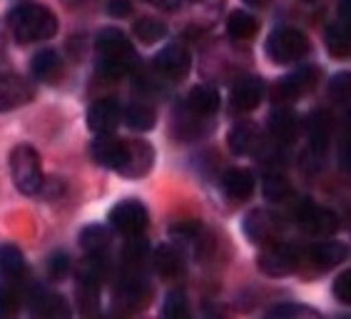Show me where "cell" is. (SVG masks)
<instances>
[{"label":"cell","instance_id":"6da1fadb","mask_svg":"<svg viewBox=\"0 0 351 319\" xmlns=\"http://www.w3.org/2000/svg\"><path fill=\"white\" fill-rule=\"evenodd\" d=\"M8 30L21 45L30 43H45L58 33V15L45 5L35 3H21L5 15Z\"/></svg>","mask_w":351,"mask_h":319},{"label":"cell","instance_id":"7a4b0ae2","mask_svg":"<svg viewBox=\"0 0 351 319\" xmlns=\"http://www.w3.org/2000/svg\"><path fill=\"white\" fill-rule=\"evenodd\" d=\"M95 50H97V68L105 78H125L137 65L135 48L120 27L100 30L95 38Z\"/></svg>","mask_w":351,"mask_h":319},{"label":"cell","instance_id":"3957f363","mask_svg":"<svg viewBox=\"0 0 351 319\" xmlns=\"http://www.w3.org/2000/svg\"><path fill=\"white\" fill-rule=\"evenodd\" d=\"M8 165H10V175H13L15 187L23 195H38L45 185V175H43V160L38 155V150L30 145H15L8 155Z\"/></svg>","mask_w":351,"mask_h":319},{"label":"cell","instance_id":"277c9868","mask_svg":"<svg viewBox=\"0 0 351 319\" xmlns=\"http://www.w3.org/2000/svg\"><path fill=\"white\" fill-rule=\"evenodd\" d=\"M264 50H267V58H269L271 62H277V65H291V62L304 60L306 55H309L311 45H309V38H306L302 30L282 25L269 33L267 48Z\"/></svg>","mask_w":351,"mask_h":319},{"label":"cell","instance_id":"5b68a950","mask_svg":"<svg viewBox=\"0 0 351 319\" xmlns=\"http://www.w3.org/2000/svg\"><path fill=\"white\" fill-rule=\"evenodd\" d=\"M284 230H287V222H284L282 215L274 210H267V207L252 210L250 215L244 217V224H242L244 237L259 247H269V245L282 242Z\"/></svg>","mask_w":351,"mask_h":319},{"label":"cell","instance_id":"8992f818","mask_svg":"<svg viewBox=\"0 0 351 319\" xmlns=\"http://www.w3.org/2000/svg\"><path fill=\"white\" fill-rule=\"evenodd\" d=\"M302 262H304L302 250L294 245H287V242H277V245L264 247V252L257 257L259 270L267 277H287V274H294L302 267Z\"/></svg>","mask_w":351,"mask_h":319},{"label":"cell","instance_id":"52a82bcc","mask_svg":"<svg viewBox=\"0 0 351 319\" xmlns=\"http://www.w3.org/2000/svg\"><path fill=\"white\" fill-rule=\"evenodd\" d=\"M108 222L112 230H117L125 237H135V235H142L147 230L149 215L145 210V204L137 202V200H122L110 210Z\"/></svg>","mask_w":351,"mask_h":319},{"label":"cell","instance_id":"ba28073f","mask_svg":"<svg viewBox=\"0 0 351 319\" xmlns=\"http://www.w3.org/2000/svg\"><path fill=\"white\" fill-rule=\"evenodd\" d=\"M152 165H155V147L145 140H125L122 143V160H120V172L122 177H145L149 175L152 170Z\"/></svg>","mask_w":351,"mask_h":319},{"label":"cell","instance_id":"9c48e42d","mask_svg":"<svg viewBox=\"0 0 351 319\" xmlns=\"http://www.w3.org/2000/svg\"><path fill=\"white\" fill-rule=\"evenodd\" d=\"M152 68H155L157 75H162L165 80L180 82L184 80L192 70V55L184 45L180 43H172V45H165L160 53L155 55L152 60Z\"/></svg>","mask_w":351,"mask_h":319},{"label":"cell","instance_id":"30bf717a","mask_svg":"<svg viewBox=\"0 0 351 319\" xmlns=\"http://www.w3.org/2000/svg\"><path fill=\"white\" fill-rule=\"evenodd\" d=\"M297 222L302 230L309 232V235H317V237H331L339 230L337 212H331L329 207H322V204L314 202H304L299 207Z\"/></svg>","mask_w":351,"mask_h":319},{"label":"cell","instance_id":"8fae6325","mask_svg":"<svg viewBox=\"0 0 351 319\" xmlns=\"http://www.w3.org/2000/svg\"><path fill=\"white\" fill-rule=\"evenodd\" d=\"M149 297H152V287L147 285V279L142 277L137 270H130L128 274H125V277L117 282V287H115L117 305L128 307L130 312L142 309V307L149 302Z\"/></svg>","mask_w":351,"mask_h":319},{"label":"cell","instance_id":"7c38bea8","mask_svg":"<svg viewBox=\"0 0 351 319\" xmlns=\"http://www.w3.org/2000/svg\"><path fill=\"white\" fill-rule=\"evenodd\" d=\"M331 135H334V117L326 110H314L306 117V137H309V152L317 160L329 152Z\"/></svg>","mask_w":351,"mask_h":319},{"label":"cell","instance_id":"4fadbf2b","mask_svg":"<svg viewBox=\"0 0 351 319\" xmlns=\"http://www.w3.org/2000/svg\"><path fill=\"white\" fill-rule=\"evenodd\" d=\"M317 80H319L317 68H311V65L309 68H299L287 75V78H282V80L277 82L274 93H277V97L282 102H294V100H299V97H304L306 93H311L314 85H317Z\"/></svg>","mask_w":351,"mask_h":319},{"label":"cell","instance_id":"5bb4252c","mask_svg":"<svg viewBox=\"0 0 351 319\" xmlns=\"http://www.w3.org/2000/svg\"><path fill=\"white\" fill-rule=\"evenodd\" d=\"M120 123L122 110L112 97H102V100L93 102V108L88 110V130L95 135H112Z\"/></svg>","mask_w":351,"mask_h":319},{"label":"cell","instance_id":"9a60e30c","mask_svg":"<svg viewBox=\"0 0 351 319\" xmlns=\"http://www.w3.org/2000/svg\"><path fill=\"white\" fill-rule=\"evenodd\" d=\"M33 95L35 90L30 80H25L21 75H3L0 78V113L23 108L33 100Z\"/></svg>","mask_w":351,"mask_h":319},{"label":"cell","instance_id":"2e32d148","mask_svg":"<svg viewBox=\"0 0 351 319\" xmlns=\"http://www.w3.org/2000/svg\"><path fill=\"white\" fill-rule=\"evenodd\" d=\"M264 97V82L257 75H244L232 85L230 93V105L234 113H250L262 102Z\"/></svg>","mask_w":351,"mask_h":319},{"label":"cell","instance_id":"e0dca14e","mask_svg":"<svg viewBox=\"0 0 351 319\" xmlns=\"http://www.w3.org/2000/svg\"><path fill=\"white\" fill-rule=\"evenodd\" d=\"M227 145L234 155L239 157H250L257 155L259 150L264 147V135L262 128L257 123H237L227 135Z\"/></svg>","mask_w":351,"mask_h":319},{"label":"cell","instance_id":"ac0fdd59","mask_svg":"<svg viewBox=\"0 0 351 319\" xmlns=\"http://www.w3.org/2000/svg\"><path fill=\"white\" fill-rule=\"evenodd\" d=\"M219 185H222L224 195L234 200V202H244V200H250L254 195V175L250 170H244V167H230L222 175Z\"/></svg>","mask_w":351,"mask_h":319},{"label":"cell","instance_id":"d6986e66","mask_svg":"<svg viewBox=\"0 0 351 319\" xmlns=\"http://www.w3.org/2000/svg\"><path fill=\"white\" fill-rule=\"evenodd\" d=\"M187 113L197 117H212L219 110V93L210 85H195V88L189 90L187 97H184V105H182Z\"/></svg>","mask_w":351,"mask_h":319},{"label":"cell","instance_id":"ffe728a7","mask_svg":"<svg viewBox=\"0 0 351 319\" xmlns=\"http://www.w3.org/2000/svg\"><path fill=\"white\" fill-rule=\"evenodd\" d=\"M62 70H65V65H62L60 55L50 48L38 50L30 60V73L40 82H58L62 78Z\"/></svg>","mask_w":351,"mask_h":319},{"label":"cell","instance_id":"44dd1931","mask_svg":"<svg viewBox=\"0 0 351 319\" xmlns=\"http://www.w3.org/2000/svg\"><path fill=\"white\" fill-rule=\"evenodd\" d=\"M80 247L88 257L105 259L110 247H112V235H110V230L102 227V224H88V227L80 232Z\"/></svg>","mask_w":351,"mask_h":319},{"label":"cell","instance_id":"7402d4cb","mask_svg":"<svg viewBox=\"0 0 351 319\" xmlns=\"http://www.w3.org/2000/svg\"><path fill=\"white\" fill-rule=\"evenodd\" d=\"M122 143H125V140H120V137H115V135H97L95 143L90 145V152H93L95 163L117 172L120 160H122Z\"/></svg>","mask_w":351,"mask_h":319},{"label":"cell","instance_id":"603a6c76","mask_svg":"<svg viewBox=\"0 0 351 319\" xmlns=\"http://www.w3.org/2000/svg\"><path fill=\"white\" fill-rule=\"evenodd\" d=\"M152 267L160 277H167V279H175L182 274L184 270V257L182 252L177 250L175 245H160L155 252H152Z\"/></svg>","mask_w":351,"mask_h":319},{"label":"cell","instance_id":"cb8c5ba5","mask_svg":"<svg viewBox=\"0 0 351 319\" xmlns=\"http://www.w3.org/2000/svg\"><path fill=\"white\" fill-rule=\"evenodd\" d=\"M346 255H349V247L344 242H337V239H326V242H319L309 250V259L317 265V270H331L337 267L339 262H344Z\"/></svg>","mask_w":351,"mask_h":319},{"label":"cell","instance_id":"d4e9b609","mask_svg":"<svg viewBox=\"0 0 351 319\" xmlns=\"http://www.w3.org/2000/svg\"><path fill=\"white\" fill-rule=\"evenodd\" d=\"M269 132L279 145H291L297 137V115L289 108H279L269 115Z\"/></svg>","mask_w":351,"mask_h":319},{"label":"cell","instance_id":"484cf974","mask_svg":"<svg viewBox=\"0 0 351 319\" xmlns=\"http://www.w3.org/2000/svg\"><path fill=\"white\" fill-rule=\"evenodd\" d=\"M0 277L21 282L25 277V257L15 245H0Z\"/></svg>","mask_w":351,"mask_h":319},{"label":"cell","instance_id":"4316f807","mask_svg":"<svg viewBox=\"0 0 351 319\" xmlns=\"http://www.w3.org/2000/svg\"><path fill=\"white\" fill-rule=\"evenodd\" d=\"M122 120H125V125L130 130H135V132H149L157 123V113L155 108H149L145 102H132V105H128V108L122 110Z\"/></svg>","mask_w":351,"mask_h":319},{"label":"cell","instance_id":"83f0119b","mask_svg":"<svg viewBox=\"0 0 351 319\" xmlns=\"http://www.w3.org/2000/svg\"><path fill=\"white\" fill-rule=\"evenodd\" d=\"M259 30L257 15H252L250 10H232L227 15V33L234 40H250Z\"/></svg>","mask_w":351,"mask_h":319},{"label":"cell","instance_id":"f1b7e54d","mask_svg":"<svg viewBox=\"0 0 351 319\" xmlns=\"http://www.w3.org/2000/svg\"><path fill=\"white\" fill-rule=\"evenodd\" d=\"M326 50H329V55H334V58H346L349 55V48H351V38H349V23H331L329 27H326Z\"/></svg>","mask_w":351,"mask_h":319},{"label":"cell","instance_id":"f546056e","mask_svg":"<svg viewBox=\"0 0 351 319\" xmlns=\"http://www.w3.org/2000/svg\"><path fill=\"white\" fill-rule=\"evenodd\" d=\"M33 302L35 314H43V317H68L70 307L68 302L60 297V294H47V292H35Z\"/></svg>","mask_w":351,"mask_h":319},{"label":"cell","instance_id":"4dcf8cb0","mask_svg":"<svg viewBox=\"0 0 351 319\" xmlns=\"http://www.w3.org/2000/svg\"><path fill=\"white\" fill-rule=\"evenodd\" d=\"M204 132H207V128H204V117H197L192 115V113H187V110H180L175 117V135L180 137V140H197V137H202Z\"/></svg>","mask_w":351,"mask_h":319},{"label":"cell","instance_id":"1f68e13d","mask_svg":"<svg viewBox=\"0 0 351 319\" xmlns=\"http://www.w3.org/2000/svg\"><path fill=\"white\" fill-rule=\"evenodd\" d=\"M135 38L140 43L152 45V43H160L167 38V27H165L162 21H157V18H140L135 23Z\"/></svg>","mask_w":351,"mask_h":319},{"label":"cell","instance_id":"d6a6232c","mask_svg":"<svg viewBox=\"0 0 351 319\" xmlns=\"http://www.w3.org/2000/svg\"><path fill=\"white\" fill-rule=\"evenodd\" d=\"M122 259H125V265H128L130 270H137L142 262H147V259H149V247L145 245L142 235L128 237V245H125V250H122Z\"/></svg>","mask_w":351,"mask_h":319},{"label":"cell","instance_id":"836d02e7","mask_svg":"<svg viewBox=\"0 0 351 319\" xmlns=\"http://www.w3.org/2000/svg\"><path fill=\"white\" fill-rule=\"evenodd\" d=\"M267 317H274V319H309V317H322L317 309H311V307L304 305H297V302H284V305L271 307Z\"/></svg>","mask_w":351,"mask_h":319},{"label":"cell","instance_id":"e575fe53","mask_svg":"<svg viewBox=\"0 0 351 319\" xmlns=\"http://www.w3.org/2000/svg\"><path fill=\"white\" fill-rule=\"evenodd\" d=\"M187 314H189L187 294H184L182 290H172V292H167V297H165V305H162V317L184 319Z\"/></svg>","mask_w":351,"mask_h":319},{"label":"cell","instance_id":"d590c367","mask_svg":"<svg viewBox=\"0 0 351 319\" xmlns=\"http://www.w3.org/2000/svg\"><path fill=\"white\" fill-rule=\"evenodd\" d=\"M47 274H50V279H55V282H60V279L68 277L70 257L65 255V252H55L53 257H50V262H47Z\"/></svg>","mask_w":351,"mask_h":319},{"label":"cell","instance_id":"8d00e7d4","mask_svg":"<svg viewBox=\"0 0 351 319\" xmlns=\"http://www.w3.org/2000/svg\"><path fill=\"white\" fill-rule=\"evenodd\" d=\"M264 195H267V200H271V202H282L284 197L289 195V185L284 182V177L269 175L267 182H264Z\"/></svg>","mask_w":351,"mask_h":319},{"label":"cell","instance_id":"74e56055","mask_svg":"<svg viewBox=\"0 0 351 319\" xmlns=\"http://www.w3.org/2000/svg\"><path fill=\"white\" fill-rule=\"evenodd\" d=\"M329 97L339 105H346V100H349V75L341 73L329 82Z\"/></svg>","mask_w":351,"mask_h":319},{"label":"cell","instance_id":"f35d334b","mask_svg":"<svg viewBox=\"0 0 351 319\" xmlns=\"http://www.w3.org/2000/svg\"><path fill=\"white\" fill-rule=\"evenodd\" d=\"M334 297L341 302V305H351V272L344 270L334 279Z\"/></svg>","mask_w":351,"mask_h":319},{"label":"cell","instance_id":"ab89813d","mask_svg":"<svg viewBox=\"0 0 351 319\" xmlns=\"http://www.w3.org/2000/svg\"><path fill=\"white\" fill-rule=\"evenodd\" d=\"M18 312V297L10 290H0V317H10Z\"/></svg>","mask_w":351,"mask_h":319},{"label":"cell","instance_id":"60d3db41","mask_svg":"<svg viewBox=\"0 0 351 319\" xmlns=\"http://www.w3.org/2000/svg\"><path fill=\"white\" fill-rule=\"evenodd\" d=\"M145 3H149L152 8L162 10V13H175V10H180V5H182V0H145Z\"/></svg>","mask_w":351,"mask_h":319},{"label":"cell","instance_id":"b9f144b4","mask_svg":"<svg viewBox=\"0 0 351 319\" xmlns=\"http://www.w3.org/2000/svg\"><path fill=\"white\" fill-rule=\"evenodd\" d=\"M130 0H110L108 3V13L110 15H115V18H122V15H128L130 13Z\"/></svg>","mask_w":351,"mask_h":319},{"label":"cell","instance_id":"7bdbcfd3","mask_svg":"<svg viewBox=\"0 0 351 319\" xmlns=\"http://www.w3.org/2000/svg\"><path fill=\"white\" fill-rule=\"evenodd\" d=\"M349 18H351V0H341L339 3V21L349 23Z\"/></svg>","mask_w":351,"mask_h":319},{"label":"cell","instance_id":"ee69618b","mask_svg":"<svg viewBox=\"0 0 351 319\" xmlns=\"http://www.w3.org/2000/svg\"><path fill=\"white\" fill-rule=\"evenodd\" d=\"M244 5H250V8H267L271 3V0H242Z\"/></svg>","mask_w":351,"mask_h":319},{"label":"cell","instance_id":"f6af8a7d","mask_svg":"<svg viewBox=\"0 0 351 319\" xmlns=\"http://www.w3.org/2000/svg\"><path fill=\"white\" fill-rule=\"evenodd\" d=\"M302 3H314V0H302Z\"/></svg>","mask_w":351,"mask_h":319}]
</instances>
